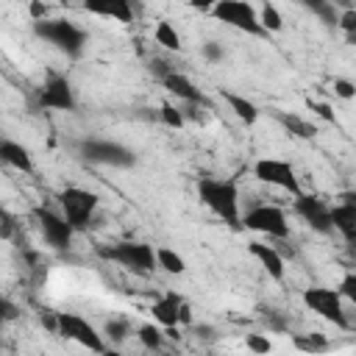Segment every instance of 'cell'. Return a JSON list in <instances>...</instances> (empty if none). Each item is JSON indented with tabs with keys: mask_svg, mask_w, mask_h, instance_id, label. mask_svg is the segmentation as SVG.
<instances>
[{
	"mask_svg": "<svg viewBox=\"0 0 356 356\" xmlns=\"http://www.w3.org/2000/svg\"><path fill=\"white\" fill-rule=\"evenodd\" d=\"M33 33H36L42 42L53 44V47H56L58 53H64L67 58H81L83 50H86V44H89V33H86L81 25H75L72 19H67V17L33 19Z\"/></svg>",
	"mask_w": 356,
	"mask_h": 356,
	"instance_id": "cell-1",
	"label": "cell"
},
{
	"mask_svg": "<svg viewBox=\"0 0 356 356\" xmlns=\"http://www.w3.org/2000/svg\"><path fill=\"white\" fill-rule=\"evenodd\" d=\"M197 197L209 211H214L225 225L242 228L239 217V189L234 181H220V178H200L197 181Z\"/></svg>",
	"mask_w": 356,
	"mask_h": 356,
	"instance_id": "cell-2",
	"label": "cell"
},
{
	"mask_svg": "<svg viewBox=\"0 0 356 356\" xmlns=\"http://www.w3.org/2000/svg\"><path fill=\"white\" fill-rule=\"evenodd\" d=\"M97 256L106 261H117L136 275H150L156 270V250L147 242H111L97 245Z\"/></svg>",
	"mask_w": 356,
	"mask_h": 356,
	"instance_id": "cell-3",
	"label": "cell"
},
{
	"mask_svg": "<svg viewBox=\"0 0 356 356\" xmlns=\"http://www.w3.org/2000/svg\"><path fill=\"white\" fill-rule=\"evenodd\" d=\"M78 153L83 161L89 164H100V167H117V170H128L136 164V153L120 142L111 139H100V136H86L78 145Z\"/></svg>",
	"mask_w": 356,
	"mask_h": 356,
	"instance_id": "cell-4",
	"label": "cell"
},
{
	"mask_svg": "<svg viewBox=\"0 0 356 356\" xmlns=\"http://www.w3.org/2000/svg\"><path fill=\"white\" fill-rule=\"evenodd\" d=\"M97 203L100 197L89 189H81V186H67L58 192V206H61V214L67 217V222L78 231H86L95 211H97Z\"/></svg>",
	"mask_w": 356,
	"mask_h": 356,
	"instance_id": "cell-5",
	"label": "cell"
},
{
	"mask_svg": "<svg viewBox=\"0 0 356 356\" xmlns=\"http://www.w3.org/2000/svg\"><path fill=\"white\" fill-rule=\"evenodd\" d=\"M242 228H250L256 234H264V236H273L278 242L289 239V222H286V214L281 206H273V203H259L253 209H248L242 217H239Z\"/></svg>",
	"mask_w": 356,
	"mask_h": 356,
	"instance_id": "cell-6",
	"label": "cell"
},
{
	"mask_svg": "<svg viewBox=\"0 0 356 356\" xmlns=\"http://www.w3.org/2000/svg\"><path fill=\"white\" fill-rule=\"evenodd\" d=\"M211 17L222 25H231L236 31H245L250 36H270L261 22H259V14L256 8L248 3V0H217L211 6Z\"/></svg>",
	"mask_w": 356,
	"mask_h": 356,
	"instance_id": "cell-7",
	"label": "cell"
},
{
	"mask_svg": "<svg viewBox=\"0 0 356 356\" xmlns=\"http://www.w3.org/2000/svg\"><path fill=\"white\" fill-rule=\"evenodd\" d=\"M303 303L317 317L334 323L342 331H350V320L345 314V300H342V295L337 289H331V286H309V289H303Z\"/></svg>",
	"mask_w": 356,
	"mask_h": 356,
	"instance_id": "cell-8",
	"label": "cell"
},
{
	"mask_svg": "<svg viewBox=\"0 0 356 356\" xmlns=\"http://www.w3.org/2000/svg\"><path fill=\"white\" fill-rule=\"evenodd\" d=\"M56 320H58V331H56V334H61L64 339H72V342L89 348L92 353H106V350H108L103 334H97V328H95L89 320H83L81 314L56 312Z\"/></svg>",
	"mask_w": 356,
	"mask_h": 356,
	"instance_id": "cell-9",
	"label": "cell"
},
{
	"mask_svg": "<svg viewBox=\"0 0 356 356\" xmlns=\"http://www.w3.org/2000/svg\"><path fill=\"white\" fill-rule=\"evenodd\" d=\"M33 217H36V225L44 236V242L53 248V250H70L72 239H75V228L67 222L64 214L47 209V206H36L33 209Z\"/></svg>",
	"mask_w": 356,
	"mask_h": 356,
	"instance_id": "cell-10",
	"label": "cell"
},
{
	"mask_svg": "<svg viewBox=\"0 0 356 356\" xmlns=\"http://www.w3.org/2000/svg\"><path fill=\"white\" fill-rule=\"evenodd\" d=\"M36 103L42 108H56V111H75L78 108L75 89H72L70 78L61 75V72H50L47 75V81L36 92Z\"/></svg>",
	"mask_w": 356,
	"mask_h": 356,
	"instance_id": "cell-11",
	"label": "cell"
},
{
	"mask_svg": "<svg viewBox=\"0 0 356 356\" xmlns=\"http://www.w3.org/2000/svg\"><path fill=\"white\" fill-rule=\"evenodd\" d=\"M253 175L267 186H278L289 195H300V181L295 175V167L284 159H259L253 164Z\"/></svg>",
	"mask_w": 356,
	"mask_h": 356,
	"instance_id": "cell-12",
	"label": "cell"
},
{
	"mask_svg": "<svg viewBox=\"0 0 356 356\" xmlns=\"http://www.w3.org/2000/svg\"><path fill=\"white\" fill-rule=\"evenodd\" d=\"M295 214L317 234H334L331 225V206L317 195H295Z\"/></svg>",
	"mask_w": 356,
	"mask_h": 356,
	"instance_id": "cell-13",
	"label": "cell"
},
{
	"mask_svg": "<svg viewBox=\"0 0 356 356\" xmlns=\"http://www.w3.org/2000/svg\"><path fill=\"white\" fill-rule=\"evenodd\" d=\"M331 225L334 231L342 234L345 245H356V200H353V192H345L342 195V203H337L331 209Z\"/></svg>",
	"mask_w": 356,
	"mask_h": 356,
	"instance_id": "cell-14",
	"label": "cell"
},
{
	"mask_svg": "<svg viewBox=\"0 0 356 356\" xmlns=\"http://www.w3.org/2000/svg\"><path fill=\"white\" fill-rule=\"evenodd\" d=\"M248 253L264 267V273L273 278V281H284V275H286V264H284V253L275 248V245H267V242H259V239H253V242H248Z\"/></svg>",
	"mask_w": 356,
	"mask_h": 356,
	"instance_id": "cell-15",
	"label": "cell"
},
{
	"mask_svg": "<svg viewBox=\"0 0 356 356\" xmlns=\"http://www.w3.org/2000/svg\"><path fill=\"white\" fill-rule=\"evenodd\" d=\"M161 86H164L170 95H175L178 100H184V103H200V106L209 108V97L189 81V75H184V72H178V70H170V72L161 78Z\"/></svg>",
	"mask_w": 356,
	"mask_h": 356,
	"instance_id": "cell-16",
	"label": "cell"
},
{
	"mask_svg": "<svg viewBox=\"0 0 356 356\" xmlns=\"http://www.w3.org/2000/svg\"><path fill=\"white\" fill-rule=\"evenodd\" d=\"M81 6L89 14L108 17V19H117L122 25L134 22V0H83Z\"/></svg>",
	"mask_w": 356,
	"mask_h": 356,
	"instance_id": "cell-17",
	"label": "cell"
},
{
	"mask_svg": "<svg viewBox=\"0 0 356 356\" xmlns=\"http://www.w3.org/2000/svg\"><path fill=\"white\" fill-rule=\"evenodd\" d=\"M0 164L14 167V170L28 172V175L33 172V156H31V150L25 145L8 139V136H0Z\"/></svg>",
	"mask_w": 356,
	"mask_h": 356,
	"instance_id": "cell-18",
	"label": "cell"
},
{
	"mask_svg": "<svg viewBox=\"0 0 356 356\" xmlns=\"http://www.w3.org/2000/svg\"><path fill=\"white\" fill-rule=\"evenodd\" d=\"M181 295H175V292H167V295H161V298H156V303L150 306V314H153V320L161 325V328H175L178 325V306H181Z\"/></svg>",
	"mask_w": 356,
	"mask_h": 356,
	"instance_id": "cell-19",
	"label": "cell"
},
{
	"mask_svg": "<svg viewBox=\"0 0 356 356\" xmlns=\"http://www.w3.org/2000/svg\"><path fill=\"white\" fill-rule=\"evenodd\" d=\"M222 100L231 106V111H234L245 125H253V122L259 120V108H256V103L248 100L245 95H234V92H225V89H222Z\"/></svg>",
	"mask_w": 356,
	"mask_h": 356,
	"instance_id": "cell-20",
	"label": "cell"
},
{
	"mask_svg": "<svg viewBox=\"0 0 356 356\" xmlns=\"http://www.w3.org/2000/svg\"><path fill=\"white\" fill-rule=\"evenodd\" d=\"M275 120H278L292 136H298V139H312V136L317 134L314 122L303 120L300 114H292V111H275Z\"/></svg>",
	"mask_w": 356,
	"mask_h": 356,
	"instance_id": "cell-21",
	"label": "cell"
},
{
	"mask_svg": "<svg viewBox=\"0 0 356 356\" xmlns=\"http://www.w3.org/2000/svg\"><path fill=\"white\" fill-rule=\"evenodd\" d=\"M156 264L170 275H184L186 273L184 256H178V250H172V248H156Z\"/></svg>",
	"mask_w": 356,
	"mask_h": 356,
	"instance_id": "cell-22",
	"label": "cell"
},
{
	"mask_svg": "<svg viewBox=\"0 0 356 356\" xmlns=\"http://www.w3.org/2000/svg\"><path fill=\"white\" fill-rule=\"evenodd\" d=\"M292 345L298 350H306V353H323V350L331 348V342L323 334H295L292 337Z\"/></svg>",
	"mask_w": 356,
	"mask_h": 356,
	"instance_id": "cell-23",
	"label": "cell"
},
{
	"mask_svg": "<svg viewBox=\"0 0 356 356\" xmlns=\"http://www.w3.org/2000/svg\"><path fill=\"white\" fill-rule=\"evenodd\" d=\"M153 39H156V44H161L164 50H181V36H178V31L172 28V22H167V19L156 25Z\"/></svg>",
	"mask_w": 356,
	"mask_h": 356,
	"instance_id": "cell-24",
	"label": "cell"
},
{
	"mask_svg": "<svg viewBox=\"0 0 356 356\" xmlns=\"http://www.w3.org/2000/svg\"><path fill=\"white\" fill-rule=\"evenodd\" d=\"M128 334H131V323H128L125 317H111V320H106V325H103V339H108V342H114V345L125 342Z\"/></svg>",
	"mask_w": 356,
	"mask_h": 356,
	"instance_id": "cell-25",
	"label": "cell"
},
{
	"mask_svg": "<svg viewBox=\"0 0 356 356\" xmlns=\"http://www.w3.org/2000/svg\"><path fill=\"white\" fill-rule=\"evenodd\" d=\"M136 337H139V342H142L147 350H161V348H164V334H161L159 323H145V325H139V328H136Z\"/></svg>",
	"mask_w": 356,
	"mask_h": 356,
	"instance_id": "cell-26",
	"label": "cell"
},
{
	"mask_svg": "<svg viewBox=\"0 0 356 356\" xmlns=\"http://www.w3.org/2000/svg\"><path fill=\"white\" fill-rule=\"evenodd\" d=\"M259 22H261V28H264L267 33H278V31L284 28V17H281V11H278L273 3H264V6H261Z\"/></svg>",
	"mask_w": 356,
	"mask_h": 356,
	"instance_id": "cell-27",
	"label": "cell"
},
{
	"mask_svg": "<svg viewBox=\"0 0 356 356\" xmlns=\"http://www.w3.org/2000/svg\"><path fill=\"white\" fill-rule=\"evenodd\" d=\"M159 120H161L167 128H172V131H178V128L186 125V117H184L181 106H172V103H161V108H159Z\"/></svg>",
	"mask_w": 356,
	"mask_h": 356,
	"instance_id": "cell-28",
	"label": "cell"
},
{
	"mask_svg": "<svg viewBox=\"0 0 356 356\" xmlns=\"http://www.w3.org/2000/svg\"><path fill=\"white\" fill-rule=\"evenodd\" d=\"M0 72H3V75H6V81H11L17 89H25V86H28V83H25V78H22V72L8 61V56H6L3 50H0Z\"/></svg>",
	"mask_w": 356,
	"mask_h": 356,
	"instance_id": "cell-29",
	"label": "cell"
},
{
	"mask_svg": "<svg viewBox=\"0 0 356 356\" xmlns=\"http://www.w3.org/2000/svg\"><path fill=\"white\" fill-rule=\"evenodd\" d=\"M337 28H342V31H345V39L353 42V39H356V8H345V11H339Z\"/></svg>",
	"mask_w": 356,
	"mask_h": 356,
	"instance_id": "cell-30",
	"label": "cell"
},
{
	"mask_svg": "<svg viewBox=\"0 0 356 356\" xmlns=\"http://www.w3.org/2000/svg\"><path fill=\"white\" fill-rule=\"evenodd\" d=\"M259 312H261V320L267 323V328H270V331H286V328H289V325H286V320L281 317V312H278V309L261 306Z\"/></svg>",
	"mask_w": 356,
	"mask_h": 356,
	"instance_id": "cell-31",
	"label": "cell"
},
{
	"mask_svg": "<svg viewBox=\"0 0 356 356\" xmlns=\"http://www.w3.org/2000/svg\"><path fill=\"white\" fill-rule=\"evenodd\" d=\"M337 292L342 295V300H353L356 303V273H345L339 286H337Z\"/></svg>",
	"mask_w": 356,
	"mask_h": 356,
	"instance_id": "cell-32",
	"label": "cell"
},
{
	"mask_svg": "<svg viewBox=\"0 0 356 356\" xmlns=\"http://www.w3.org/2000/svg\"><path fill=\"white\" fill-rule=\"evenodd\" d=\"M245 348L253 350V353H270L273 350V342L267 337H261V334H248L245 337Z\"/></svg>",
	"mask_w": 356,
	"mask_h": 356,
	"instance_id": "cell-33",
	"label": "cell"
},
{
	"mask_svg": "<svg viewBox=\"0 0 356 356\" xmlns=\"http://www.w3.org/2000/svg\"><path fill=\"white\" fill-rule=\"evenodd\" d=\"M314 14H317V17L323 19V25H325V28H337V19H339L337 3H331V0H328V3H325V6H320V8L314 11Z\"/></svg>",
	"mask_w": 356,
	"mask_h": 356,
	"instance_id": "cell-34",
	"label": "cell"
},
{
	"mask_svg": "<svg viewBox=\"0 0 356 356\" xmlns=\"http://www.w3.org/2000/svg\"><path fill=\"white\" fill-rule=\"evenodd\" d=\"M17 317H19V306L0 295V328H3L8 320H17Z\"/></svg>",
	"mask_w": 356,
	"mask_h": 356,
	"instance_id": "cell-35",
	"label": "cell"
},
{
	"mask_svg": "<svg viewBox=\"0 0 356 356\" xmlns=\"http://www.w3.org/2000/svg\"><path fill=\"white\" fill-rule=\"evenodd\" d=\"M222 56H225V50H222L220 42H206V44H203V58H206V61L217 64V61H222Z\"/></svg>",
	"mask_w": 356,
	"mask_h": 356,
	"instance_id": "cell-36",
	"label": "cell"
},
{
	"mask_svg": "<svg viewBox=\"0 0 356 356\" xmlns=\"http://www.w3.org/2000/svg\"><path fill=\"white\" fill-rule=\"evenodd\" d=\"M334 95H339V97L350 100V97L356 95V86H353V81H348V78H334Z\"/></svg>",
	"mask_w": 356,
	"mask_h": 356,
	"instance_id": "cell-37",
	"label": "cell"
},
{
	"mask_svg": "<svg viewBox=\"0 0 356 356\" xmlns=\"http://www.w3.org/2000/svg\"><path fill=\"white\" fill-rule=\"evenodd\" d=\"M147 70H150V72H153V75H156V78L161 81V78H164V75H167L170 70H175V67H170V64H167V61H161V58H153Z\"/></svg>",
	"mask_w": 356,
	"mask_h": 356,
	"instance_id": "cell-38",
	"label": "cell"
},
{
	"mask_svg": "<svg viewBox=\"0 0 356 356\" xmlns=\"http://www.w3.org/2000/svg\"><path fill=\"white\" fill-rule=\"evenodd\" d=\"M11 228H14V217H11V214H8V209L0 203V234H6V236H8V234H11Z\"/></svg>",
	"mask_w": 356,
	"mask_h": 356,
	"instance_id": "cell-39",
	"label": "cell"
},
{
	"mask_svg": "<svg viewBox=\"0 0 356 356\" xmlns=\"http://www.w3.org/2000/svg\"><path fill=\"white\" fill-rule=\"evenodd\" d=\"M309 108H312V111H317L323 120L334 122V111H331V106H325V103H317V100H309Z\"/></svg>",
	"mask_w": 356,
	"mask_h": 356,
	"instance_id": "cell-40",
	"label": "cell"
},
{
	"mask_svg": "<svg viewBox=\"0 0 356 356\" xmlns=\"http://www.w3.org/2000/svg\"><path fill=\"white\" fill-rule=\"evenodd\" d=\"M39 320H42V325L47 328V331H58V320H56V312H50V309H44L42 314H39Z\"/></svg>",
	"mask_w": 356,
	"mask_h": 356,
	"instance_id": "cell-41",
	"label": "cell"
},
{
	"mask_svg": "<svg viewBox=\"0 0 356 356\" xmlns=\"http://www.w3.org/2000/svg\"><path fill=\"white\" fill-rule=\"evenodd\" d=\"M31 19H44L47 17V6L42 3V0H31Z\"/></svg>",
	"mask_w": 356,
	"mask_h": 356,
	"instance_id": "cell-42",
	"label": "cell"
},
{
	"mask_svg": "<svg viewBox=\"0 0 356 356\" xmlns=\"http://www.w3.org/2000/svg\"><path fill=\"white\" fill-rule=\"evenodd\" d=\"M214 3H217V0H189V6H192L195 11H203V14H206V11H211V6H214Z\"/></svg>",
	"mask_w": 356,
	"mask_h": 356,
	"instance_id": "cell-43",
	"label": "cell"
},
{
	"mask_svg": "<svg viewBox=\"0 0 356 356\" xmlns=\"http://www.w3.org/2000/svg\"><path fill=\"white\" fill-rule=\"evenodd\" d=\"M298 3H300V6H306V8H309V11H312V14H314V11H317V8H320V6H325V3H328V0H298Z\"/></svg>",
	"mask_w": 356,
	"mask_h": 356,
	"instance_id": "cell-44",
	"label": "cell"
}]
</instances>
